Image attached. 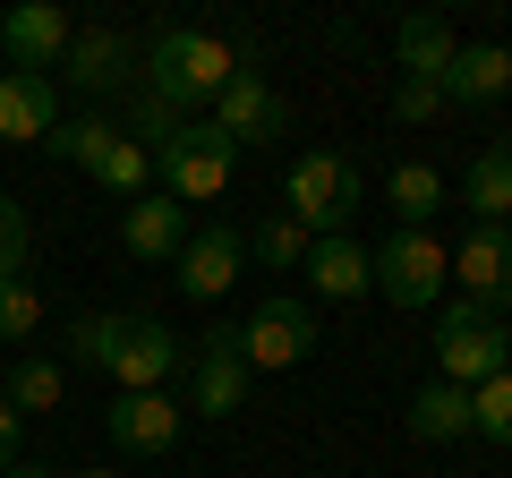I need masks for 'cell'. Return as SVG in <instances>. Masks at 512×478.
Returning <instances> with one entry per match:
<instances>
[{
	"label": "cell",
	"instance_id": "7c38bea8",
	"mask_svg": "<svg viewBox=\"0 0 512 478\" xmlns=\"http://www.w3.org/2000/svg\"><path fill=\"white\" fill-rule=\"evenodd\" d=\"M453 282L461 299H478V308H512V231H487V222H470V239L453 248Z\"/></svg>",
	"mask_w": 512,
	"mask_h": 478
},
{
	"label": "cell",
	"instance_id": "83f0119b",
	"mask_svg": "<svg viewBox=\"0 0 512 478\" xmlns=\"http://www.w3.org/2000/svg\"><path fill=\"white\" fill-rule=\"evenodd\" d=\"M26 248H35V222H26L18 197H0V282L26 274Z\"/></svg>",
	"mask_w": 512,
	"mask_h": 478
},
{
	"label": "cell",
	"instance_id": "484cf974",
	"mask_svg": "<svg viewBox=\"0 0 512 478\" xmlns=\"http://www.w3.org/2000/svg\"><path fill=\"white\" fill-rule=\"evenodd\" d=\"M470 436L512 444V368H504V376H487V385H470Z\"/></svg>",
	"mask_w": 512,
	"mask_h": 478
},
{
	"label": "cell",
	"instance_id": "d6a6232c",
	"mask_svg": "<svg viewBox=\"0 0 512 478\" xmlns=\"http://www.w3.org/2000/svg\"><path fill=\"white\" fill-rule=\"evenodd\" d=\"M77 478H120V470H77Z\"/></svg>",
	"mask_w": 512,
	"mask_h": 478
},
{
	"label": "cell",
	"instance_id": "7a4b0ae2",
	"mask_svg": "<svg viewBox=\"0 0 512 478\" xmlns=\"http://www.w3.org/2000/svg\"><path fill=\"white\" fill-rule=\"evenodd\" d=\"M291 222H308L316 239H350V222H359V163L333 146H308L291 163V205H282Z\"/></svg>",
	"mask_w": 512,
	"mask_h": 478
},
{
	"label": "cell",
	"instance_id": "e0dca14e",
	"mask_svg": "<svg viewBox=\"0 0 512 478\" xmlns=\"http://www.w3.org/2000/svg\"><path fill=\"white\" fill-rule=\"evenodd\" d=\"M495 94H512V52L504 43H461L453 69H444V103H495Z\"/></svg>",
	"mask_w": 512,
	"mask_h": 478
},
{
	"label": "cell",
	"instance_id": "30bf717a",
	"mask_svg": "<svg viewBox=\"0 0 512 478\" xmlns=\"http://www.w3.org/2000/svg\"><path fill=\"white\" fill-rule=\"evenodd\" d=\"M239 274H248V231H231V222H205V231H188L180 265H171V282H180L188 299H222Z\"/></svg>",
	"mask_w": 512,
	"mask_h": 478
},
{
	"label": "cell",
	"instance_id": "ffe728a7",
	"mask_svg": "<svg viewBox=\"0 0 512 478\" xmlns=\"http://www.w3.org/2000/svg\"><path fill=\"white\" fill-rule=\"evenodd\" d=\"M60 393H69V368H60V359H43V350H18V359H9V385H0V402L18 410V419L60 410Z\"/></svg>",
	"mask_w": 512,
	"mask_h": 478
},
{
	"label": "cell",
	"instance_id": "d4e9b609",
	"mask_svg": "<svg viewBox=\"0 0 512 478\" xmlns=\"http://www.w3.org/2000/svg\"><path fill=\"white\" fill-rule=\"evenodd\" d=\"M111 120H94V111H77V120H60L52 137H43V154H52V163H77V171H94L103 163V146H111Z\"/></svg>",
	"mask_w": 512,
	"mask_h": 478
},
{
	"label": "cell",
	"instance_id": "9a60e30c",
	"mask_svg": "<svg viewBox=\"0 0 512 478\" xmlns=\"http://www.w3.org/2000/svg\"><path fill=\"white\" fill-rule=\"evenodd\" d=\"M52 129H60V94H52V77L0 69V137H9V146H43Z\"/></svg>",
	"mask_w": 512,
	"mask_h": 478
},
{
	"label": "cell",
	"instance_id": "d6986e66",
	"mask_svg": "<svg viewBox=\"0 0 512 478\" xmlns=\"http://www.w3.org/2000/svg\"><path fill=\"white\" fill-rule=\"evenodd\" d=\"M453 52H461V43H453V26H444V18H427V9L393 26V60H402V77H427V86H444Z\"/></svg>",
	"mask_w": 512,
	"mask_h": 478
},
{
	"label": "cell",
	"instance_id": "277c9868",
	"mask_svg": "<svg viewBox=\"0 0 512 478\" xmlns=\"http://www.w3.org/2000/svg\"><path fill=\"white\" fill-rule=\"evenodd\" d=\"M231 171H239V146L214 129V120H188V129L154 154V180H163L171 205H214L222 188H231Z\"/></svg>",
	"mask_w": 512,
	"mask_h": 478
},
{
	"label": "cell",
	"instance_id": "cb8c5ba5",
	"mask_svg": "<svg viewBox=\"0 0 512 478\" xmlns=\"http://www.w3.org/2000/svg\"><path fill=\"white\" fill-rule=\"evenodd\" d=\"M94 188H103V197H120V205H137V197L154 188V146H137V137H111L103 163H94Z\"/></svg>",
	"mask_w": 512,
	"mask_h": 478
},
{
	"label": "cell",
	"instance_id": "7402d4cb",
	"mask_svg": "<svg viewBox=\"0 0 512 478\" xmlns=\"http://www.w3.org/2000/svg\"><path fill=\"white\" fill-rule=\"evenodd\" d=\"M410 436H419V444H461V436H470V393L444 385V376L419 385V393H410Z\"/></svg>",
	"mask_w": 512,
	"mask_h": 478
},
{
	"label": "cell",
	"instance_id": "ac0fdd59",
	"mask_svg": "<svg viewBox=\"0 0 512 478\" xmlns=\"http://www.w3.org/2000/svg\"><path fill=\"white\" fill-rule=\"evenodd\" d=\"M308 282H316V299H367L376 291V248H359V239H316Z\"/></svg>",
	"mask_w": 512,
	"mask_h": 478
},
{
	"label": "cell",
	"instance_id": "5b68a950",
	"mask_svg": "<svg viewBox=\"0 0 512 478\" xmlns=\"http://www.w3.org/2000/svg\"><path fill=\"white\" fill-rule=\"evenodd\" d=\"M444 282H453V248H444L436 231H393L376 248V291L393 299V308H436Z\"/></svg>",
	"mask_w": 512,
	"mask_h": 478
},
{
	"label": "cell",
	"instance_id": "603a6c76",
	"mask_svg": "<svg viewBox=\"0 0 512 478\" xmlns=\"http://www.w3.org/2000/svg\"><path fill=\"white\" fill-rule=\"evenodd\" d=\"M248 257H256V265H274V274H308L316 231H308V222H291V214H265V222L248 231Z\"/></svg>",
	"mask_w": 512,
	"mask_h": 478
},
{
	"label": "cell",
	"instance_id": "4316f807",
	"mask_svg": "<svg viewBox=\"0 0 512 478\" xmlns=\"http://www.w3.org/2000/svg\"><path fill=\"white\" fill-rule=\"evenodd\" d=\"M35 325H43V291L35 282H0V342H35Z\"/></svg>",
	"mask_w": 512,
	"mask_h": 478
},
{
	"label": "cell",
	"instance_id": "f546056e",
	"mask_svg": "<svg viewBox=\"0 0 512 478\" xmlns=\"http://www.w3.org/2000/svg\"><path fill=\"white\" fill-rule=\"evenodd\" d=\"M436 111H444V86H427V77H402V86H393V120H402V129H419Z\"/></svg>",
	"mask_w": 512,
	"mask_h": 478
},
{
	"label": "cell",
	"instance_id": "9c48e42d",
	"mask_svg": "<svg viewBox=\"0 0 512 478\" xmlns=\"http://www.w3.org/2000/svg\"><path fill=\"white\" fill-rule=\"evenodd\" d=\"M214 129L231 137V146H282V137H291V103H282L256 69H239L231 86L214 94Z\"/></svg>",
	"mask_w": 512,
	"mask_h": 478
},
{
	"label": "cell",
	"instance_id": "4fadbf2b",
	"mask_svg": "<svg viewBox=\"0 0 512 478\" xmlns=\"http://www.w3.org/2000/svg\"><path fill=\"white\" fill-rule=\"evenodd\" d=\"M103 427H111L120 453H171L180 427H188V402H171V393H120L103 410Z\"/></svg>",
	"mask_w": 512,
	"mask_h": 478
},
{
	"label": "cell",
	"instance_id": "f1b7e54d",
	"mask_svg": "<svg viewBox=\"0 0 512 478\" xmlns=\"http://www.w3.org/2000/svg\"><path fill=\"white\" fill-rule=\"evenodd\" d=\"M111 342H120V316H77L69 325V359L77 368H111Z\"/></svg>",
	"mask_w": 512,
	"mask_h": 478
},
{
	"label": "cell",
	"instance_id": "8fae6325",
	"mask_svg": "<svg viewBox=\"0 0 512 478\" xmlns=\"http://www.w3.org/2000/svg\"><path fill=\"white\" fill-rule=\"evenodd\" d=\"M69 35H77V18L52 9V0H26V9L0 18V52H9V69H26V77H52L60 52H69Z\"/></svg>",
	"mask_w": 512,
	"mask_h": 478
},
{
	"label": "cell",
	"instance_id": "ba28073f",
	"mask_svg": "<svg viewBox=\"0 0 512 478\" xmlns=\"http://www.w3.org/2000/svg\"><path fill=\"white\" fill-rule=\"evenodd\" d=\"M248 402V359H239V325H214L188 350V410L197 419H231Z\"/></svg>",
	"mask_w": 512,
	"mask_h": 478
},
{
	"label": "cell",
	"instance_id": "836d02e7",
	"mask_svg": "<svg viewBox=\"0 0 512 478\" xmlns=\"http://www.w3.org/2000/svg\"><path fill=\"white\" fill-rule=\"evenodd\" d=\"M504 342H512V316H504Z\"/></svg>",
	"mask_w": 512,
	"mask_h": 478
},
{
	"label": "cell",
	"instance_id": "6da1fadb",
	"mask_svg": "<svg viewBox=\"0 0 512 478\" xmlns=\"http://www.w3.org/2000/svg\"><path fill=\"white\" fill-rule=\"evenodd\" d=\"M231 77H239L231 43L205 35V26H163V35H154V52H146V94H154L163 111H197V103H214Z\"/></svg>",
	"mask_w": 512,
	"mask_h": 478
},
{
	"label": "cell",
	"instance_id": "44dd1931",
	"mask_svg": "<svg viewBox=\"0 0 512 478\" xmlns=\"http://www.w3.org/2000/svg\"><path fill=\"white\" fill-rule=\"evenodd\" d=\"M384 205H393V222H402V231H427V222L444 214V171H436V163H393Z\"/></svg>",
	"mask_w": 512,
	"mask_h": 478
},
{
	"label": "cell",
	"instance_id": "1f68e13d",
	"mask_svg": "<svg viewBox=\"0 0 512 478\" xmlns=\"http://www.w3.org/2000/svg\"><path fill=\"white\" fill-rule=\"evenodd\" d=\"M0 478H52V470H43V461H18V470H0Z\"/></svg>",
	"mask_w": 512,
	"mask_h": 478
},
{
	"label": "cell",
	"instance_id": "4dcf8cb0",
	"mask_svg": "<svg viewBox=\"0 0 512 478\" xmlns=\"http://www.w3.org/2000/svg\"><path fill=\"white\" fill-rule=\"evenodd\" d=\"M18 427H26V419L0 402V470H18V461H26V453H18Z\"/></svg>",
	"mask_w": 512,
	"mask_h": 478
},
{
	"label": "cell",
	"instance_id": "3957f363",
	"mask_svg": "<svg viewBox=\"0 0 512 478\" xmlns=\"http://www.w3.org/2000/svg\"><path fill=\"white\" fill-rule=\"evenodd\" d=\"M512 368V342H504V316H487L478 299H453V308L436 316V376L444 385H487V376Z\"/></svg>",
	"mask_w": 512,
	"mask_h": 478
},
{
	"label": "cell",
	"instance_id": "2e32d148",
	"mask_svg": "<svg viewBox=\"0 0 512 478\" xmlns=\"http://www.w3.org/2000/svg\"><path fill=\"white\" fill-rule=\"evenodd\" d=\"M128 60H137V43H128L120 26H77L69 52H60V77L86 86V94H103V86H120V77H128Z\"/></svg>",
	"mask_w": 512,
	"mask_h": 478
},
{
	"label": "cell",
	"instance_id": "52a82bcc",
	"mask_svg": "<svg viewBox=\"0 0 512 478\" xmlns=\"http://www.w3.org/2000/svg\"><path fill=\"white\" fill-rule=\"evenodd\" d=\"M180 368H188V342L163 316H120V342H111V368H103L120 376V393H163Z\"/></svg>",
	"mask_w": 512,
	"mask_h": 478
},
{
	"label": "cell",
	"instance_id": "8992f818",
	"mask_svg": "<svg viewBox=\"0 0 512 478\" xmlns=\"http://www.w3.org/2000/svg\"><path fill=\"white\" fill-rule=\"evenodd\" d=\"M239 359L256 368H299V359H316V308L308 299H265V308H248V325H239Z\"/></svg>",
	"mask_w": 512,
	"mask_h": 478
},
{
	"label": "cell",
	"instance_id": "5bb4252c",
	"mask_svg": "<svg viewBox=\"0 0 512 478\" xmlns=\"http://www.w3.org/2000/svg\"><path fill=\"white\" fill-rule=\"evenodd\" d=\"M120 248L137 265H180V248H188V205H171L163 188H146V197L120 214Z\"/></svg>",
	"mask_w": 512,
	"mask_h": 478
}]
</instances>
